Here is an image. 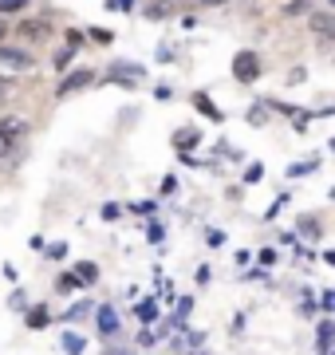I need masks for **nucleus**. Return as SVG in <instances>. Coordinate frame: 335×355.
<instances>
[{"label": "nucleus", "instance_id": "1", "mask_svg": "<svg viewBox=\"0 0 335 355\" xmlns=\"http://www.w3.org/2000/svg\"><path fill=\"white\" fill-rule=\"evenodd\" d=\"M28 123L24 119H16V114H8L4 123H0V158H8V154H16L20 150V142L28 139Z\"/></svg>", "mask_w": 335, "mask_h": 355}, {"label": "nucleus", "instance_id": "2", "mask_svg": "<svg viewBox=\"0 0 335 355\" xmlns=\"http://www.w3.org/2000/svg\"><path fill=\"white\" fill-rule=\"evenodd\" d=\"M0 67L4 71H32L36 67V55L28 48H16V44H4L0 40Z\"/></svg>", "mask_w": 335, "mask_h": 355}, {"label": "nucleus", "instance_id": "3", "mask_svg": "<svg viewBox=\"0 0 335 355\" xmlns=\"http://www.w3.org/2000/svg\"><path fill=\"white\" fill-rule=\"evenodd\" d=\"M260 76V55L257 51H237L233 55V79L237 83H253Z\"/></svg>", "mask_w": 335, "mask_h": 355}, {"label": "nucleus", "instance_id": "4", "mask_svg": "<svg viewBox=\"0 0 335 355\" xmlns=\"http://www.w3.org/2000/svg\"><path fill=\"white\" fill-rule=\"evenodd\" d=\"M91 83H95V71H91V67H79V71H67L64 83L55 87V95H60V99H67V95H75V91L91 87Z\"/></svg>", "mask_w": 335, "mask_h": 355}, {"label": "nucleus", "instance_id": "5", "mask_svg": "<svg viewBox=\"0 0 335 355\" xmlns=\"http://www.w3.org/2000/svg\"><path fill=\"white\" fill-rule=\"evenodd\" d=\"M146 76L138 64H111V71H107V79L111 83H123V87H130V83H138V79Z\"/></svg>", "mask_w": 335, "mask_h": 355}, {"label": "nucleus", "instance_id": "6", "mask_svg": "<svg viewBox=\"0 0 335 355\" xmlns=\"http://www.w3.org/2000/svg\"><path fill=\"white\" fill-rule=\"evenodd\" d=\"M52 320H55V316L48 312V304H28V308H24V324H28L32 331H44Z\"/></svg>", "mask_w": 335, "mask_h": 355}, {"label": "nucleus", "instance_id": "7", "mask_svg": "<svg viewBox=\"0 0 335 355\" xmlns=\"http://www.w3.org/2000/svg\"><path fill=\"white\" fill-rule=\"evenodd\" d=\"M16 32L28 36V40H44V36H52V24H48V20H20Z\"/></svg>", "mask_w": 335, "mask_h": 355}, {"label": "nucleus", "instance_id": "8", "mask_svg": "<svg viewBox=\"0 0 335 355\" xmlns=\"http://www.w3.org/2000/svg\"><path fill=\"white\" fill-rule=\"evenodd\" d=\"M174 12H178V4H174V0H150V4L142 8L146 20H166V16H174Z\"/></svg>", "mask_w": 335, "mask_h": 355}, {"label": "nucleus", "instance_id": "9", "mask_svg": "<svg viewBox=\"0 0 335 355\" xmlns=\"http://www.w3.org/2000/svg\"><path fill=\"white\" fill-rule=\"evenodd\" d=\"M95 320H99V331H103V336H115V331H118V312L111 304L95 308Z\"/></svg>", "mask_w": 335, "mask_h": 355}, {"label": "nucleus", "instance_id": "10", "mask_svg": "<svg viewBox=\"0 0 335 355\" xmlns=\"http://www.w3.org/2000/svg\"><path fill=\"white\" fill-rule=\"evenodd\" d=\"M311 24V36H320V40H335V16H323V12H316L308 20Z\"/></svg>", "mask_w": 335, "mask_h": 355}, {"label": "nucleus", "instance_id": "11", "mask_svg": "<svg viewBox=\"0 0 335 355\" xmlns=\"http://www.w3.org/2000/svg\"><path fill=\"white\" fill-rule=\"evenodd\" d=\"M71 277L87 288V284H95V280H99V265H95V261H79V265L71 268Z\"/></svg>", "mask_w": 335, "mask_h": 355}, {"label": "nucleus", "instance_id": "12", "mask_svg": "<svg viewBox=\"0 0 335 355\" xmlns=\"http://www.w3.org/2000/svg\"><path fill=\"white\" fill-rule=\"evenodd\" d=\"M87 352V340L79 331H64V355H83Z\"/></svg>", "mask_w": 335, "mask_h": 355}, {"label": "nucleus", "instance_id": "13", "mask_svg": "<svg viewBox=\"0 0 335 355\" xmlns=\"http://www.w3.org/2000/svg\"><path fill=\"white\" fill-rule=\"evenodd\" d=\"M134 316H138L142 324H154L158 320V300H142V304L134 308Z\"/></svg>", "mask_w": 335, "mask_h": 355}, {"label": "nucleus", "instance_id": "14", "mask_svg": "<svg viewBox=\"0 0 335 355\" xmlns=\"http://www.w3.org/2000/svg\"><path fill=\"white\" fill-rule=\"evenodd\" d=\"M71 60H75V48H60L52 55V67H55V71H67V67H71Z\"/></svg>", "mask_w": 335, "mask_h": 355}, {"label": "nucleus", "instance_id": "15", "mask_svg": "<svg viewBox=\"0 0 335 355\" xmlns=\"http://www.w3.org/2000/svg\"><path fill=\"white\" fill-rule=\"evenodd\" d=\"M194 107L201 114H209V119H213V123H221V111L217 107H213V103H209V95H194Z\"/></svg>", "mask_w": 335, "mask_h": 355}, {"label": "nucleus", "instance_id": "16", "mask_svg": "<svg viewBox=\"0 0 335 355\" xmlns=\"http://www.w3.org/2000/svg\"><path fill=\"white\" fill-rule=\"evenodd\" d=\"M91 308H95L91 300H79V304H71V308L64 312V320H67V324H75V320H83V316H87Z\"/></svg>", "mask_w": 335, "mask_h": 355}, {"label": "nucleus", "instance_id": "17", "mask_svg": "<svg viewBox=\"0 0 335 355\" xmlns=\"http://www.w3.org/2000/svg\"><path fill=\"white\" fill-rule=\"evenodd\" d=\"M197 139H201V135H197L194 127H190V130H178V135H174V146H178V150H185V146H197Z\"/></svg>", "mask_w": 335, "mask_h": 355}, {"label": "nucleus", "instance_id": "18", "mask_svg": "<svg viewBox=\"0 0 335 355\" xmlns=\"http://www.w3.org/2000/svg\"><path fill=\"white\" fill-rule=\"evenodd\" d=\"M32 0H0V16H12V12H24Z\"/></svg>", "mask_w": 335, "mask_h": 355}, {"label": "nucleus", "instance_id": "19", "mask_svg": "<svg viewBox=\"0 0 335 355\" xmlns=\"http://www.w3.org/2000/svg\"><path fill=\"white\" fill-rule=\"evenodd\" d=\"M8 308H12V312H24V308H28V292L16 288L12 296H8Z\"/></svg>", "mask_w": 335, "mask_h": 355}, {"label": "nucleus", "instance_id": "20", "mask_svg": "<svg viewBox=\"0 0 335 355\" xmlns=\"http://www.w3.org/2000/svg\"><path fill=\"white\" fill-rule=\"evenodd\" d=\"M55 288H60V292H71V288H79V280L71 277V272H64V277L55 280Z\"/></svg>", "mask_w": 335, "mask_h": 355}, {"label": "nucleus", "instance_id": "21", "mask_svg": "<svg viewBox=\"0 0 335 355\" xmlns=\"http://www.w3.org/2000/svg\"><path fill=\"white\" fill-rule=\"evenodd\" d=\"M107 8H111V12H130L134 0H107Z\"/></svg>", "mask_w": 335, "mask_h": 355}, {"label": "nucleus", "instance_id": "22", "mask_svg": "<svg viewBox=\"0 0 335 355\" xmlns=\"http://www.w3.org/2000/svg\"><path fill=\"white\" fill-rule=\"evenodd\" d=\"M115 217H123V209H118L115 202H107L103 205V221H115Z\"/></svg>", "mask_w": 335, "mask_h": 355}, {"label": "nucleus", "instance_id": "23", "mask_svg": "<svg viewBox=\"0 0 335 355\" xmlns=\"http://www.w3.org/2000/svg\"><path fill=\"white\" fill-rule=\"evenodd\" d=\"M130 214H142V217H150V214H154V202H138V205H130Z\"/></svg>", "mask_w": 335, "mask_h": 355}, {"label": "nucleus", "instance_id": "24", "mask_svg": "<svg viewBox=\"0 0 335 355\" xmlns=\"http://www.w3.org/2000/svg\"><path fill=\"white\" fill-rule=\"evenodd\" d=\"M332 336H335V328H332V324H323V328H320V347H327V343H332Z\"/></svg>", "mask_w": 335, "mask_h": 355}, {"label": "nucleus", "instance_id": "25", "mask_svg": "<svg viewBox=\"0 0 335 355\" xmlns=\"http://www.w3.org/2000/svg\"><path fill=\"white\" fill-rule=\"evenodd\" d=\"M8 95H12V83H8V79H4V76H0V103H4V99H8Z\"/></svg>", "mask_w": 335, "mask_h": 355}, {"label": "nucleus", "instance_id": "26", "mask_svg": "<svg viewBox=\"0 0 335 355\" xmlns=\"http://www.w3.org/2000/svg\"><path fill=\"white\" fill-rule=\"evenodd\" d=\"M248 123H257V127H260V123H264V111H260V107H253V111H248Z\"/></svg>", "mask_w": 335, "mask_h": 355}, {"label": "nucleus", "instance_id": "27", "mask_svg": "<svg viewBox=\"0 0 335 355\" xmlns=\"http://www.w3.org/2000/svg\"><path fill=\"white\" fill-rule=\"evenodd\" d=\"M48 253H52L55 261H64V257H67V245H52V249H48Z\"/></svg>", "mask_w": 335, "mask_h": 355}, {"label": "nucleus", "instance_id": "28", "mask_svg": "<svg viewBox=\"0 0 335 355\" xmlns=\"http://www.w3.org/2000/svg\"><path fill=\"white\" fill-rule=\"evenodd\" d=\"M201 4H206V8H217V4H229V0H201Z\"/></svg>", "mask_w": 335, "mask_h": 355}, {"label": "nucleus", "instance_id": "29", "mask_svg": "<svg viewBox=\"0 0 335 355\" xmlns=\"http://www.w3.org/2000/svg\"><path fill=\"white\" fill-rule=\"evenodd\" d=\"M332 4H335V0H332Z\"/></svg>", "mask_w": 335, "mask_h": 355}]
</instances>
